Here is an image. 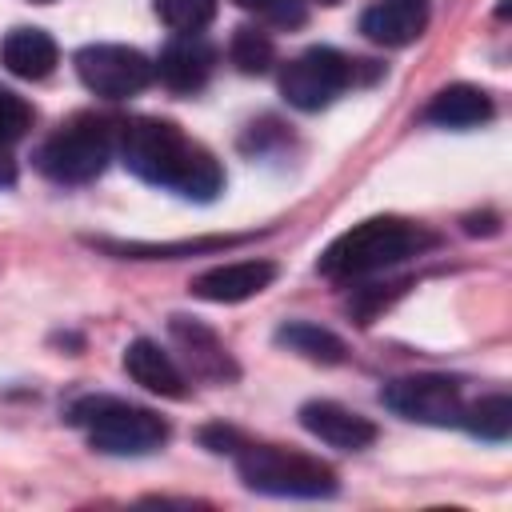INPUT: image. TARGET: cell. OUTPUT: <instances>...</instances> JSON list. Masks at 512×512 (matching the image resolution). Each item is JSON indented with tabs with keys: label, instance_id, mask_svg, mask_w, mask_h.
Returning a JSON list of instances; mask_svg holds the SVG:
<instances>
[{
	"label": "cell",
	"instance_id": "12",
	"mask_svg": "<svg viewBox=\"0 0 512 512\" xmlns=\"http://www.w3.org/2000/svg\"><path fill=\"white\" fill-rule=\"evenodd\" d=\"M428 28V0H376L360 16V32L384 48H408Z\"/></svg>",
	"mask_w": 512,
	"mask_h": 512
},
{
	"label": "cell",
	"instance_id": "7",
	"mask_svg": "<svg viewBox=\"0 0 512 512\" xmlns=\"http://www.w3.org/2000/svg\"><path fill=\"white\" fill-rule=\"evenodd\" d=\"M76 76L84 80L88 92L104 100H124L148 88L152 60L128 44H88L76 52Z\"/></svg>",
	"mask_w": 512,
	"mask_h": 512
},
{
	"label": "cell",
	"instance_id": "1",
	"mask_svg": "<svg viewBox=\"0 0 512 512\" xmlns=\"http://www.w3.org/2000/svg\"><path fill=\"white\" fill-rule=\"evenodd\" d=\"M120 156L128 164V172H136L140 180L180 192L184 200H216V192L224 188V172L216 164V156L188 140L172 120L160 116H136L120 128Z\"/></svg>",
	"mask_w": 512,
	"mask_h": 512
},
{
	"label": "cell",
	"instance_id": "8",
	"mask_svg": "<svg viewBox=\"0 0 512 512\" xmlns=\"http://www.w3.org/2000/svg\"><path fill=\"white\" fill-rule=\"evenodd\" d=\"M380 400L416 424H432V428H448L460 424L464 400H460V384L448 376H400L392 384H384Z\"/></svg>",
	"mask_w": 512,
	"mask_h": 512
},
{
	"label": "cell",
	"instance_id": "18",
	"mask_svg": "<svg viewBox=\"0 0 512 512\" xmlns=\"http://www.w3.org/2000/svg\"><path fill=\"white\" fill-rule=\"evenodd\" d=\"M460 424L480 440H508V432H512V400L504 392L484 396V400H476V404H468L460 412Z\"/></svg>",
	"mask_w": 512,
	"mask_h": 512
},
{
	"label": "cell",
	"instance_id": "25",
	"mask_svg": "<svg viewBox=\"0 0 512 512\" xmlns=\"http://www.w3.org/2000/svg\"><path fill=\"white\" fill-rule=\"evenodd\" d=\"M12 180V164H8V156L0 152V184H8Z\"/></svg>",
	"mask_w": 512,
	"mask_h": 512
},
{
	"label": "cell",
	"instance_id": "5",
	"mask_svg": "<svg viewBox=\"0 0 512 512\" xmlns=\"http://www.w3.org/2000/svg\"><path fill=\"white\" fill-rule=\"evenodd\" d=\"M112 160V128L100 116H76L60 124L36 152V168L56 184H88Z\"/></svg>",
	"mask_w": 512,
	"mask_h": 512
},
{
	"label": "cell",
	"instance_id": "6",
	"mask_svg": "<svg viewBox=\"0 0 512 512\" xmlns=\"http://www.w3.org/2000/svg\"><path fill=\"white\" fill-rule=\"evenodd\" d=\"M352 76H356V64L344 52L316 44V48H308L296 60L284 64L280 96L292 108H300V112H320V108H328L352 84Z\"/></svg>",
	"mask_w": 512,
	"mask_h": 512
},
{
	"label": "cell",
	"instance_id": "20",
	"mask_svg": "<svg viewBox=\"0 0 512 512\" xmlns=\"http://www.w3.org/2000/svg\"><path fill=\"white\" fill-rule=\"evenodd\" d=\"M228 244H240V236H208V240H180V244H112V240H100L104 252L136 256V260H172V256L212 252V248H228Z\"/></svg>",
	"mask_w": 512,
	"mask_h": 512
},
{
	"label": "cell",
	"instance_id": "19",
	"mask_svg": "<svg viewBox=\"0 0 512 512\" xmlns=\"http://www.w3.org/2000/svg\"><path fill=\"white\" fill-rule=\"evenodd\" d=\"M228 56L244 76H264L272 68V60H276V44H272V36L264 28H248L244 24V28H236V36L228 44Z\"/></svg>",
	"mask_w": 512,
	"mask_h": 512
},
{
	"label": "cell",
	"instance_id": "16",
	"mask_svg": "<svg viewBox=\"0 0 512 512\" xmlns=\"http://www.w3.org/2000/svg\"><path fill=\"white\" fill-rule=\"evenodd\" d=\"M424 120H432L440 128H476V124L492 120V96L476 84H448L428 100Z\"/></svg>",
	"mask_w": 512,
	"mask_h": 512
},
{
	"label": "cell",
	"instance_id": "4",
	"mask_svg": "<svg viewBox=\"0 0 512 512\" xmlns=\"http://www.w3.org/2000/svg\"><path fill=\"white\" fill-rule=\"evenodd\" d=\"M236 468L252 492H268V496L320 500V496L336 492V472L328 464H320L316 456H304V452L276 448V444H240Z\"/></svg>",
	"mask_w": 512,
	"mask_h": 512
},
{
	"label": "cell",
	"instance_id": "17",
	"mask_svg": "<svg viewBox=\"0 0 512 512\" xmlns=\"http://www.w3.org/2000/svg\"><path fill=\"white\" fill-rule=\"evenodd\" d=\"M276 344H284V348H292V352H300V356H308V360H316V364H340V360H344V340L332 336V332L320 328V324H308V320L284 324V328L276 332Z\"/></svg>",
	"mask_w": 512,
	"mask_h": 512
},
{
	"label": "cell",
	"instance_id": "27",
	"mask_svg": "<svg viewBox=\"0 0 512 512\" xmlns=\"http://www.w3.org/2000/svg\"><path fill=\"white\" fill-rule=\"evenodd\" d=\"M32 4H52V0H32Z\"/></svg>",
	"mask_w": 512,
	"mask_h": 512
},
{
	"label": "cell",
	"instance_id": "26",
	"mask_svg": "<svg viewBox=\"0 0 512 512\" xmlns=\"http://www.w3.org/2000/svg\"><path fill=\"white\" fill-rule=\"evenodd\" d=\"M316 4H340V0H316Z\"/></svg>",
	"mask_w": 512,
	"mask_h": 512
},
{
	"label": "cell",
	"instance_id": "13",
	"mask_svg": "<svg viewBox=\"0 0 512 512\" xmlns=\"http://www.w3.org/2000/svg\"><path fill=\"white\" fill-rule=\"evenodd\" d=\"M124 372H128L140 388H148L152 396H164V400H184V396H188L184 372H180L176 360H172L156 340H148V336H140V340H132V344L124 348Z\"/></svg>",
	"mask_w": 512,
	"mask_h": 512
},
{
	"label": "cell",
	"instance_id": "22",
	"mask_svg": "<svg viewBox=\"0 0 512 512\" xmlns=\"http://www.w3.org/2000/svg\"><path fill=\"white\" fill-rule=\"evenodd\" d=\"M28 128H32V108H28V100L16 96V92H8V88H0V152L12 148L16 140H24Z\"/></svg>",
	"mask_w": 512,
	"mask_h": 512
},
{
	"label": "cell",
	"instance_id": "24",
	"mask_svg": "<svg viewBox=\"0 0 512 512\" xmlns=\"http://www.w3.org/2000/svg\"><path fill=\"white\" fill-rule=\"evenodd\" d=\"M232 4H240V8H256V12H268L276 0H232Z\"/></svg>",
	"mask_w": 512,
	"mask_h": 512
},
{
	"label": "cell",
	"instance_id": "2",
	"mask_svg": "<svg viewBox=\"0 0 512 512\" xmlns=\"http://www.w3.org/2000/svg\"><path fill=\"white\" fill-rule=\"evenodd\" d=\"M436 244V236L404 216H372L360 220L356 228L340 232L324 256H320V272L328 280H360L372 272H384L392 264H404L420 252H428Z\"/></svg>",
	"mask_w": 512,
	"mask_h": 512
},
{
	"label": "cell",
	"instance_id": "15",
	"mask_svg": "<svg viewBox=\"0 0 512 512\" xmlns=\"http://www.w3.org/2000/svg\"><path fill=\"white\" fill-rule=\"evenodd\" d=\"M0 60L20 80H44V76H52L60 52L44 28H12L0 44Z\"/></svg>",
	"mask_w": 512,
	"mask_h": 512
},
{
	"label": "cell",
	"instance_id": "21",
	"mask_svg": "<svg viewBox=\"0 0 512 512\" xmlns=\"http://www.w3.org/2000/svg\"><path fill=\"white\" fill-rule=\"evenodd\" d=\"M156 16L172 32H200L216 16V0H156Z\"/></svg>",
	"mask_w": 512,
	"mask_h": 512
},
{
	"label": "cell",
	"instance_id": "10",
	"mask_svg": "<svg viewBox=\"0 0 512 512\" xmlns=\"http://www.w3.org/2000/svg\"><path fill=\"white\" fill-rule=\"evenodd\" d=\"M276 280V264L272 260H232V264H216L208 272H200L188 288L200 300L212 304H240L256 292H264Z\"/></svg>",
	"mask_w": 512,
	"mask_h": 512
},
{
	"label": "cell",
	"instance_id": "11",
	"mask_svg": "<svg viewBox=\"0 0 512 512\" xmlns=\"http://www.w3.org/2000/svg\"><path fill=\"white\" fill-rule=\"evenodd\" d=\"M212 68H216V48L200 32H180L152 64V76H160L172 92H196L208 84Z\"/></svg>",
	"mask_w": 512,
	"mask_h": 512
},
{
	"label": "cell",
	"instance_id": "14",
	"mask_svg": "<svg viewBox=\"0 0 512 512\" xmlns=\"http://www.w3.org/2000/svg\"><path fill=\"white\" fill-rule=\"evenodd\" d=\"M168 328H172L176 344L184 348V356H188V364H192L196 376L216 380V384L236 380V364H232L228 348L220 344V336H216L212 328H204V324H196V320H188V316H172Z\"/></svg>",
	"mask_w": 512,
	"mask_h": 512
},
{
	"label": "cell",
	"instance_id": "23",
	"mask_svg": "<svg viewBox=\"0 0 512 512\" xmlns=\"http://www.w3.org/2000/svg\"><path fill=\"white\" fill-rule=\"evenodd\" d=\"M200 440H204L212 452H236V448L244 444V440H240L232 428H224V424H212V428H204V432H200Z\"/></svg>",
	"mask_w": 512,
	"mask_h": 512
},
{
	"label": "cell",
	"instance_id": "3",
	"mask_svg": "<svg viewBox=\"0 0 512 512\" xmlns=\"http://www.w3.org/2000/svg\"><path fill=\"white\" fill-rule=\"evenodd\" d=\"M72 424L88 432V444L108 456H148L168 440V424L140 404L112 396H88L72 408Z\"/></svg>",
	"mask_w": 512,
	"mask_h": 512
},
{
	"label": "cell",
	"instance_id": "9",
	"mask_svg": "<svg viewBox=\"0 0 512 512\" xmlns=\"http://www.w3.org/2000/svg\"><path fill=\"white\" fill-rule=\"evenodd\" d=\"M300 424L304 432H312L320 444L340 448V452H360L376 440V424L336 400H308L300 408Z\"/></svg>",
	"mask_w": 512,
	"mask_h": 512
}]
</instances>
